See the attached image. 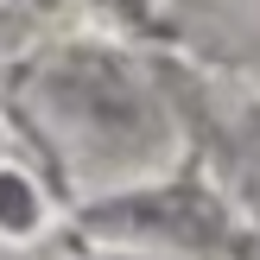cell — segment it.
Listing matches in <instances>:
<instances>
[{
  "mask_svg": "<svg viewBox=\"0 0 260 260\" xmlns=\"http://www.w3.org/2000/svg\"><path fill=\"white\" fill-rule=\"evenodd\" d=\"M89 229H121V235H159V241H184V248H241V229L210 190L184 184V190H152V197H127L121 210H95Z\"/></svg>",
  "mask_w": 260,
  "mask_h": 260,
  "instance_id": "1",
  "label": "cell"
},
{
  "mask_svg": "<svg viewBox=\"0 0 260 260\" xmlns=\"http://www.w3.org/2000/svg\"><path fill=\"white\" fill-rule=\"evenodd\" d=\"M108 13H121V19H134V25H146V32H165V13H159V0H102Z\"/></svg>",
  "mask_w": 260,
  "mask_h": 260,
  "instance_id": "2",
  "label": "cell"
}]
</instances>
